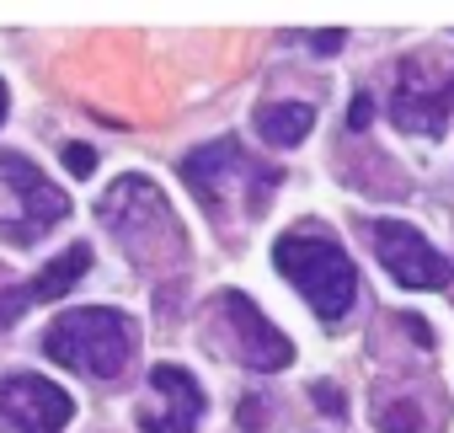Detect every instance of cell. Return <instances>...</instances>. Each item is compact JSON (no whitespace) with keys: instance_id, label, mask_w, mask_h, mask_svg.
<instances>
[{"instance_id":"2e32d148","label":"cell","mask_w":454,"mask_h":433,"mask_svg":"<svg viewBox=\"0 0 454 433\" xmlns=\"http://www.w3.org/2000/svg\"><path fill=\"white\" fill-rule=\"evenodd\" d=\"M369 118H374V97H358L348 113V129H369Z\"/></svg>"},{"instance_id":"ffe728a7","label":"cell","mask_w":454,"mask_h":433,"mask_svg":"<svg viewBox=\"0 0 454 433\" xmlns=\"http://www.w3.org/2000/svg\"><path fill=\"white\" fill-rule=\"evenodd\" d=\"M6 102H12V97H6V81H0V123H6Z\"/></svg>"},{"instance_id":"9a60e30c","label":"cell","mask_w":454,"mask_h":433,"mask_svg":"<svg viewBox=\"0 0 454 433\" xmlns=\"http://www.w3.org/2000/svg\"><path fill=\"white\" fill-rule=\"evenodd\" d=\"M33 295L27 289H0V327H12L17 316H22V305H27Z\"/></svg>"},{"instance_id":"52a82bcc","label":"cell","mask_w":454,"mask_h":433,"mask_svg":"<svg viewBox=\"0 0 454 433\" xmlns=\"http://www.w3.org/2000/svg\"><path fill=\"white\" fill-rule=\"evenodd\" d=\"M70 417H75V401L54 380L43 374L0 380V433H59Z\"/></svg>"},{"instance_id":"d6986e66","label":"cell","mask_w":454,"mask_h":433,"mask_svg":"<svg viewBox=\"0 0 454 433\" xmlns=\"http://www.w3.org/2000/svg\"><path fill=\"white\" fill-rule=\"evenodd\" d=\"M241 422H247V428H257V422H268V412H257V396H247V406H241Z\"/></svg>"},{"instance_id":"4fadbf2b","label":"cell","mask_w":454,"mask_h":433,"mask_svg":"<svg viewBox=\"0 0 454 433\" xmlns=\"http://www.w3.org/2000/svg\"><path fill=\"white\" fill-rule=\"evenodd\" d=\"M374 428L380 433H427V412L422 401H390V406H374Z\"/></svg>"},{"instance_id":"ba28073f","label":"cell","mask_w":454,"mask_h":433,"mask_svg":"<svg viewBox=\"0 0 454 433\" xmlns=\"http://www.w3.org/2000/svg\"><path fill=\"white\" fill-rule=\"evenodd\" d=\"M390 118L406 134H443V123L454 118V75H438L422 59H406L401 86L390 97Z\"/></svg>"},{"instance_id":"8992f818","label":"cell","mask_w":454,"mask_h":433,"mask_svg":"<svg viewBox=\"0 0 454 433\" xmlns=\"http://www.w3.org/2000/svg\"><path fill=\"white\" fill-rule=\"evenodd\" d=\"M0 182L12 187V203H17V214L12 220H0L12 231V241H38L49 225H59L65 214H70V198L59 193V187H49V177L27 161V155H0Z\"/></svg>"},{"instance_id":"e0dca14e","label":"cell","mask_w":454,"mask_h":433,"mask_svg":"<svg viewBox=\"0 0 454 433\" xmlns=\"http://www.w3.org/2000/svg\"><path fill=\"white\" fill-rule=\"evenodd\" d=\"M316 401H321V412L342 417V390H337V385H316Z\"/></svg>"},{"instance_id":"277c9868","label":"cell","mask_w":454,"mask_h":433,"mask_svg":"<svg viewBox=\"0 0 454 433\" xmlns=\"http://www.w3.org/2000/svg\"><path fill=\"white\" fill-rule=\"evenodd\" d=\"M182 182L192 187V198L214 214L231 209V193L247 182V193L268 209V198H273V187H278V171L273 166H262V161H252L236 139H214V145H203V150H192L187 161H182Z\"/></svg>"},{"instance_id":"ac0fdd59","label":"cell","mask_w":454,"mask_h":433,"mask_svg":"<svg viewBox=\"0 0 454 433\" xmlns=\"http://www.w3.org/2000/svg\"><path fill=\"white\" fill-rule=\"evenodd\" d=\"M310 49H321V54H337V49H342V33H316V38H310Z\"/></svg>"},{"instance_id":"3957f363","label":"cell","mask_w":454,"mask_h":433,"mask_svg":"<svg viewBox=\"0 0 454 433\" xmlns=\"http://www.w3.org/2000/svg\"><path fill=\"white\" fill-rule=\"evenodd\" d=\"M97 214L118 231L123 252L139 257V263H155V257H171L182 252V236H176V220H171V209L166 198L155 193L150 177H118L113 193L97 203Z\"/></svg>"},{"instance_id":"7a4b0ae2","label":"cell","mask_w":454,"mask_h":433,"mask_svg":"<svg viewBox=\"0 0 454 433\" xmlns=\"http://www.w3.org/2000/svg\"><path fill=\"white\" fill-rule=\"evenodd\" d=\"M273 263H278V273L310 300V311H316L321 321H342V316L353 311V300H358L353 257H348L337 241H326L321 231H289V236H278Z\"/></svg>"},{"instance_id":"5bb4252c","label":"cell","mask_w":454,"mask_h":433,"mask_svg":"<svg viewBox=\"0 0 454 433\" xmlns=\"http://www.w3.org/2000/svg\"><path fill=\"white\" fill-rule=\"evenodd\" d=\"M65 166H70L75 177H91V171H97V150H91V145H65Z\"/></svg>"},{"instance_id":"30bf717a","label":"cell","mask_w":454,"mask_h":433,"mask_svg":"<svg viewBox=\"0 0 454 433\" xmlns=\"http://www.w3.org/2000/svg\"><path fill=\"white\" fill-rule=\"evenodd\" d=\"M150 385H155V396L166 401V412H145L139 428H145V433H192L198 417H203V390H198V380H192L187 369H176V364H155V369H150Z\"/></svg>"},{"instance_id":"8fae6325","label":"cell","mask_w":454,"mask_h":433,"mask_svg":"<svg viewBox=\"0 0 454 433\" xmlns=\"http://www.w3.org/2000/svg\"><path fill=\"white\" fill-rule=\"evenodd\" d=\"M252 123L268 145H300L316 129V107L310 102H262Z\"/></svg>"},{"instance_id":"6da1fadb","label":"cell","mask_w":454,"mask_h":433,"mask_svg":"<svg viewBox=\"0 0 454 433\" xmlns=\"http://www.w3.org/2000/svg\"><path fill=\"white\" fill-rule=\"evenodd\" d=\"M43 353L59 369H75L86 380H118L134 358V327L113 305H86V311H70L49 327Z\"/></svg>"},{"instance_id":"9c48e42d","label":"cell","mask_w":454,"mask_h":433,"mask_svg":"<svg viewBox=\"0 0 454 433\" xmlns=\"http://www.w3.org/2000/svg\"><path fill=\"white\" fill-rule=\"evenodd\" d=\"M219 311H224V327H231L236 332V358L247 364V369H284L289 358H294V342L247 300V295H219Z\"/></svg>"},{"instance_id":"5b68a950","label":"cell","mask_w":454,"mask_h":433,"mask_svg":"<svg viewBox=\"0 0 454 433\" xmlns=\"http://www.w3.org/2000/svg\"><path fill=\"white\" fill-rule=\"evenodd\" d=\"M369 241H374V257L385 263V273L401 289H449L454 268H449L443 252H433V241L417 225H406V220H374Z\"/></svg>"},{"instance_id":"7c38bea8","label":"cell","mask_w":454,"mask_h":433,"mask_svg":"<svg viewBox=\"0 0 454 433\" xmlns=\"http://www.w3.org/2000/svg\"><path fill=\"white\" fill-rule=\"evenodd\" d=\"M86 273H91V247H65V252H59V257L33 279V289H27V295H33V300H59V295H70Z\"/></svg>"}]
</instances>
